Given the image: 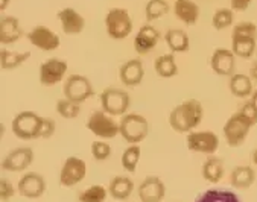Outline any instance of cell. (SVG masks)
I'll return each instance as SVG.
<instances>
[{
    "label": "cell",
    "instance_id": "obj_1",
    "mask_svg": "<svg viewBox=\"0 0 257 202\" xmlns=\"http://www.w3.org/2000/svg\"><path fill=\"white\" fill-rule=\"evenodd\" d=\"M204 119V108L198 99H186L169 114V125L175 132L186 134L193 131Z\"/></svg>",
    "mask_w": 257,
    "mask_h": 202
},
{
    "label": "cell",
    "instance_id": "obj_2",
    "mask_svg": "<svg viewBox=\"0 0 257 202\" xmlns=\"http://www.w3.org/2000/svg\"><path fill=\"white\" fill-rule=\"evenodd\" d=\"M257 47V26L252 22H240L234 25L231 32V50L237 58L249 60Z\"/></svg>",
    "mask_w": 257,
    "mask_h": 202
},
{
    "label": "cell",
    "instance_id": "obj_3",
    "mask_svg": "<svg viewBox=\"0 0 257 202\" xmlns=\"http://www.w3.org/2000/svg\"><path fill=\"white\" fill-rule=\"evenodd\" d=\"M252 126H254V123L251 122V119L242 110L231 114L230 119L225 122V125L222 128V134L225 137L227 144L231 146V147L240 146L246 140V137H248Z\"/></svg>",
    "mask_w": 257,
    "mask_h": 202
},
{
    "label": "cell",
    "instance_id": "obj_4",
    "mask_svg": "<svg viewBox=\"0 0 257 202\" xmlns=\"http://www.w3.org/2000/svg\"><path fill=\"white\" fill-rule=\"evenodd\" d=\"M43 119L37 113L32 111H22L19 113L11 123V129L14 135L20 140L29 141L41 138V129H43Z\"/></svg>",
    "mask_w": 257,
    "mask_h": 202
},
{
    "label": "cell",
    "instance_id": "obj_5",
    "mask_svg": "<svg viewBox=\"0 0 257 202\" xmlns=\"http://www.w3.org/2000/svg\"><path fill=\"white\" fill-rule=\"evenodd\" d=\"M119 128H120L119 134L130 144L142 143L149 134L148 119L137 113H126L125 116H122L119 122Z\"/></svg>",
    "mask_w": 257,
    "mask_h": 202
},
{
    "label": "cell",
    "instance_id": "obj_6",
    "mask_svg": "<svg viewBox=\"0 0 257 202\" xmlns=\"http://www.w3.org/2000/svg\"><path fill=\"white\" fill-rule=\"evenodd\" d=\"M100 108L110 116H125L130 110L131 99L128 91L123 88H116V87H108L99 96Z\"/></svg>",
    "mask_w": 257,
    "mask_h": 202
},
{
    "label": "cell",
    "instance_id": "obj_7",
    "mask_svg": "<svg viewBox=\"0 0 257 202\" xmlns=\"http://www.w3.org/2000/svg\"><path fill=\"white\" fill-rule=\"evenodd\" d=\"M85 126L93 135H96L100 140H111L120 132L119 123L113 119V116L105 113L102 108L90 114Z\"/></svg>",
    "mask_w": 257,
    "mask_h": 202
},
{
    "label": "cell",
    "instance_id": "obj_8",
    "mask_svg": "<svg viewBox=\"0 0 257 202\" xmlns=\"http://www.w3.org/2000/svg\"><path fill=\"white\" fill-rule=\"evenodd\" d=\"M105 29L110 38L125 40L133 32V19L125 8H111L105 16Z\"/></svg>",
    "mask_w": 257,
    "mask_h": 202
},
{
    "label": "cell",
    "instance_id": "obj_9",
    "mask_svg": "<svg viewBox=\"0 0 257 202\" xmlns=\"http://www.w3.org/2000/svg\"><path fill=\"white\" fill-rule=\"evenodd\" d=\"M63 93H64V97L73 100V102L84 104L85 100H88L94 94V90H93V85L87 76L69 75L64 79Z\"/></svg>",
    "mask_w": 257,
    "mask_h": 202
},
{
    "label": "cell",
    "instance_id": "obj_10",
    "mask_svg": "<svg viewBox=\"0 0 257 202\" xmlns=\"http://www.w3.org/2000/svg\"><path fill=\"white\" fill-rule=\"evenodd\" d=\"M186 144L192 152L213 155L219 149V137L213 131H190L187 132Z\"/></svg>",
    "mask_w": 257,
    "mask_h": 202
},
{
    "label": "cell",
    "instance_id": "obj_11",
    "mask_svg": "<svg viewBox=\"0 0 257 202\" xmlns=\"http://www.w3.org/2000/svg\"><path fill=\"white\" fill-rule=\"evenodd\" d=\"M69 66L64 60L60 58H49L46 60L38 70V79L40 84L44 87H52L61 82L67 75Z\"/></svg>",
    "mask_w": 257,
    "mask_h": 202
},
{
    "label": "cell",
    "instance_id": "obj_12",
    "mask_svg": "<svg viewBox=\"0 0 257 202\" xmlns=\"http://www.w3.org/2000/svg\"><path fill=\"white\" fill-rule=\"evenodd\" d=\"M26 37L34 47L43 50V52H52V50H57L61 44L60 37L44 25H37L28 32Z\"/></svg>",
    "mask_w": 257,
    "mask_h": 202
},
{
    "label": "cell",
    "instance_id": "obj_13",
    "mask_svg": "<svg viewBox=\"0 0 257 202\" xmlns=\"http://www.w3.org/2000/svg\"><path fill=\"white\" fill-rule=\"evenodd\" d=\"M87 175V164L84 160L78 157L66 158L61 170H60V184L63 187H75L79 184Z\"/></svg>",
    "mask_w": 257,
    "mask_h": 202
},
{
    "label": "cell",
    "instance_id": "obj_14",
    "mask_svg": "<svg viewBox=\"0 0 257 202\" xmlns=\"http://www.w3.org/2000/svg\"><path fill=\"white\" fill-rule=\"evenodd\" d=\"M47 188V184H46V179L43 175L37 173V172H28L25 173L19 184H17V190L19 193L23 196V197H28V199H38L44 194Z\"/></svg>",
    "mask_w": 257,
    "mask_h": 202
},
{
    "label": "cell",
    "instance_id": "obj_15",
    "mask_svg": "<svg viewBox=\"0 0 257 202\" xmlns=\"http://www.w3.org/2000/svg\"><path fill=\"white\" fill-rule=\"evenodd\" d=\"M34 150L32 147L23 146V147H17L4 158L2 161V169L8 170V172H23L26 170L32 161H34Z\"/></svg>",
    "mask_w": 257,
    "mask_h": 202
},
{
    "label": "cell",
    "instance_id": "obj_16",
    "mask_svg": "<svg viewBox=\"0 0 257 202\" xmlns=\"http://www.w3.org/2000/svg\"><path fill=\"white\" fill-rule=\"evenodd\" d=\"M236 55L231 49L218 47L210 57V67L219 76H233L236 69Z\"/></svg>",
    "mask_w": 257,
    "mask_h": 202
},
{
    "label": "cell",
    "instance_id": "obj_17",
    "mask_svg": "<svg viewBox=\"0 0 257 202\" xmlns=\"http://www.w3.org/2000/svg\"><path fill=\"white\" fill-rule=\"evenodd\" d=\"M159 40H160V32L156 28L152 25H143L136 34L133 46L137 55L143 57L152 52L154 47L159 44Z\"/></svg>",
    "mask_w": 257,
    "mask_h": 202
},
{
    "label": "cell",
    "instance_id": "obj_18",
    "mask_svg": "<svg viewBox=\"0 0 257 202\" xmlns=\"http://www.w3.org/2000/svg\"><path fill=\"white\" fill-rule=\"evenodd\" d=\"M142 202H162L166 194V185L159 176H146L137 188Z\"/></svg>",
    "mask_w": 257,
    "mask_h": 202
},
{
    "label": "cell",
    "instance_id": "obj_19",
    "mask_svg": "<svg viewBox=\"0 0 257 202\" xmlns=\"http://www.w3.org/2000/svg\"><path fill=\"white\" fill-rule=\"evenodd\" d=\"M145 78V67L140 58L125 61L119 69V79L125 87H137Z\"/></svg>",
    "mask_w": 257,
    "mask_h": 202
},
{
    "label": "cell",
    "instance_id": "obj_20",
    "mask_svg": "<svg viewBox=\"0 0 257 202\" xmlns=\"http://www.w3.org/2000/svg\"><path fill=\"white\" fill-rule=\"evenodd\" d=\"M58 20L66 35H78L85 29V19L75 8H63L58 13Z\"/></svg>",
    "mask_w": 257,
    "mask_h": 202
},
{
    "label": "cell",
    "instance_id": "obj_21",
    "mask_svg": "<svg viewBox=\"0 0 257 202\" xmlns=\"http://www.w3.org/2000/svg\"><path fill=\"white\" fill-rule=\"evenodd\" d=\"M23 37V29L20 20L14 16H8L0 20V43L10 46L17 43Z\"/></svg>",
    "mask_w": 257,
    "mask_h": 202
},
{
    "label": "cell",
    "instance_id": "obj_22",
    "mask_svg": "<svg viewBox=\"0 0 257 202\" xmlns=\"http://www.w3.org/2000/svg\"><path fill=\"white\" fill-rule=\"evenodd\" d=\"M174 14L181 23L193 26L199 19V7L195 2H192V0H175Z\"/></svg>",
    "mask_w": 257,
    "mask_h": 202
},
{
    "label": "cell",
    "instance_id": "obj_23",
    "mask_svg": "<svg viewBox=\"0 0 257 202\" xmlns=\"http://www.w3.org/2000/svg\"><path fill=\"white\" fill-rule=\"evenodd\" d=\"M134 191V181L128 176H114L108 184V193L116 200H126Z\"/></svg>",
    "mask_w": 257,
    "mask_h": 202
},
{
    "label": "cell",
    "instance_id": "obj_24",
    "mask_svg": "<svg viewBox=\"0 0 257 202\" xmlns=\"http://www.w3.org/2000/svg\"><path fill=\"white\" fill-rule=\"evenodd\" d=\"M165 40L172 54H184L190 47V38L183 29H169L165 35Z\"/></svg>",
    "mask_w": 257,
    "mask_h": 202
},
{
    "label": "cell",
    "instance_id": "obj_25",
    "mask_svg": "<svg viewBox=\"0 0 257 202\" xmlns=\"http://www.w3.org/2000/svg\"><path fill=\"white\" fill-rule=\"evenodd\" d=\"M255 181V172L251 166H237L230 173V182L239 190L249 188Z\"/></svg>",
    "mask_w": 257,
    "mask_h": 202
},
{
    "label": "cell",
    "instance_id": "obj_26",
    "mask_svg": "<svg viewBox=\"0 0 257 202\" xmlns=\"http://www.w3.org/2000/svg\"><path fill=\"white\" fill-rule=\"evenodd\" d=\"M224 161L222 158H218V157H210L204 161L202 167H201V173H202V178L207 181V182H212V184H216L222 179L224 176Z\"/></svg>",
    "mask_w": 257,
    "mask_h": 202
},
{
    "label": "cell",
    "instance_id": "obj_27",
    "mask_svg": "<svg viewBox=\"0 0 257 202\" xmlns=\"http://www.w3.org/2000/svg\"><path fill=\"white\" fill-rule=\"evenodd\" d=\"M31 58V52H16V50H0V67L2 70H14L23 66Z\"/></svg>",
    "mask_w": 257,
    "mask_h": 202
},
{
    "label": "cell",
    "instance_id": "obj_28",
    "mask_svg": "<svg viewBox=\"0 0 257 202\" xmlns=\"http://www.w3.org/2000/svg\"><path fill=\"white\" fill-rule=\"evenodd\" d=\"M230 91L236 97H249L252 94V79L245 73H234L228 82Z\"/></svg>",
    "mask_w": 257,
    "mask_h": 202
},
{
    "label": "cell",
    "instance_id": "obj_29",
    "mask_svg": "<svg viewBox=\"0 0 257 202\" xmlns=\"http://www.w3.org/2000/svg\"><path fill=\"white\" fill-rule=\"evenodd\" d=\"M154 69H156V73L160 78H165V79H171V78L177 76L178 66H177L175 55L174 54L160 55L156 61H154Z\"/></svg>",
    "mask_w": 257,
    "mask_h": 202
},
{
    "label": "cell",
    "instance_id": "obj_30",
    "mask_svg": "<svg viewBox=\"0 0 257 202\" xmlns=\"http://www.w3.org/2000/svg\"><path fill=\"white\" fill-rule=\"evenodd\" d=\"M193 202H242L239 196L231 190L224 188H210L198 194Z\"/></svg>",
    "mask_w": 257,
    "mask_h": 202
},
{
    "label": "cell",
    "instance_id": "obj_31",
    "mask_svg": "<svg viewBox=\"0 0 257 202\" xmlns=\"http://www.w3.org/2000/svg\"><path fill=\"white\" fill-rule=\"evenodd\" d=\"M140 157H142V147L137 146V144H131L128 146L125 150H123V154H122V167L130 172V173H134L136 169H137V164L140 161Z\"/></svg>",
    "mask_w": 257,
    "mask_h": 202
},
{
    "label": "cell",
    "instance_id": "obj_32",
    "mask_svg": "<svg viewBox=\"0 0 257 202\" xmlns=\"http://www.w3.org/2000/svg\"><path fill=\"white\" fill-rule=\"evenodd\" d=\"M169 13V4L166 0H148L145 7V16L148 22H156Z\"/></svg>",
    "mask_w": 257,
    "mask_h": 202
},
{
    "label": "cell",
    "instance_id": "obj_33",
    "mask_svg": "<svg viewBox=\"0 0 257 202\" xmlns=\"http://www.w3.org/2000/svg\"><path fill=\"white\" fill-rule=\"evenodd\" d=\"M108 194V188L100 184H93L79 194V202H105Z\"/></svg>",
    "mask_w": 257,
    "mask_h": 202
},
{
    "label": "cell",
    "instance_id": "obj_34",
    "mask_svg": "<svg viewBox=\"0 0 257 202\" xmlns=\"http://www.w3.org/2000/svg\"><path fill=\"white\" fill-rule=\"evenodd\" d=\"M234 23V11L231 8H219L212 17V26L216 31H224Z\"/></svg>",
    "mask_w": 257,
    "mask_h": 202
},
{
    "label": "cell",
    "instance_id": "obj_35",
    "mask_svg": "<svg viewBox=\"0 0 257 202\" xmlns=\"http://www.w3.org/2000/svg\"><path fill=\"white\" fill-rule=\"evenodd\" d=\"M57 113L63 117V119H76L81 113V104H76L73 100L67 99V97H63L57 102Z\"/></svg>",
    "mask_w": 257,
    "mask_h": 202
},
{
    "label": "cell",
    "instance_id": "obj_36",
    "mask_svg": "<svg viewBox=\"0 0 257 202\" xmlns=\"http://www.w3.org/2000/svg\"><path fill=\"white\" fill-rule=\"evenodd\" d=\"M111 146L107 143V140H96L91 143V155L97 161H105L111 157Z\"/></svg>",
    "mask_w": 257,
    "mask_h": 202
},
{
    "label": "cell",
    "instance_id": "obj_37",
    "mask_svg": "<svg viewBox=\"0 0 257 202\" xmlns=\"http://www.w3.org/2000/svg\"><path fill=\"white\" fill-rule=\"evenodd\" d=\"M14 194H16V188L11 184V181H8L5 178L0 179V197H2V200H8Z\"/></svg>",
    "mask_w": 257,
    "mask_h": 202
},
{
    "label": "cell",
    "instance_id": "obj_38",
    "mask_svg": "<svg viewBox=\"0 0 257 202\" xmlns=\"http://www.w3.org/2000/svg\"><path fill=\"white\" fill-rule=\"evenodd\" d=\"M57 131V125H55V120L50 119V117H44L43 119V129H41V138L47 140L50 138Z\"/></svg>",
    "mask_w": 257,
    "mask_h": 202
},
{
    "label": "cell",
    "instance_id": "obj_39",
    "mask_svg": "<svg viewBox=\"0 0 257 202\" xmlns=\"http://www.w3.org/2000/svg\"><path fill=\"white\" fill-rule=\"evenodd\" d=\"M252 4V0H230V8L233 11H245Z\"/></svg>",
    "mask_w": 257,
    "mask_h": 202
},
{
    "label": "cell",
    "instance_id": "obj_40",
    "mask_svg": "<svg viewBox=\"0 0 257 202\" xmlns=\"http://www.w3.org/2000/svg\"><path fill=\"white\" fill-rule=\"evenodd\" d=\"M249 78L252 81H257V61H254L249 67Z\"/></svg>",
    "mask_w": 257,
    "mask_h": 202
},
{
    "label": "cell",
    "instance_id": "obj_41",
    "mask_svg": "<svg viewBox=\"0 0 257 202\" xmlns=\"http://www.w3.org/2000/svg\"><path fill=\"white\" fill-rule=\"evenodd\" d=\"M10 2L11 0H0V11H5L10 7Z\"/></svg>",
    "mask_w": 257,
    "mask_h": 202
},
{
    "label": "cell",
    "instance_id": "obj_42",
    "mask_svg": "<svg viewBox=\"0 0 257 202\" xmlns=\"http://www.w3.org/2000/svg\"><path fill=\"white\" fill-rule=\"evenodd\" d=\"M249 102L255 107V110H257V90L255 91H252V94H251V99H249Z\"/></svg>",
    "mask_w": 257,
    "mask_h": 202
},
{
    "label": "cell",
    "instance_id": "obj_43",
    "mask_svg": "<svg viewBox=\"0 0 257 202\" xmlns=\"http://www.w3.org/2000/svg\"><path fill=\"white\" fill-rule=\"evenodd\" d=\"M251 160H252V163L257 166V147L252 150V154H251Z\"/></svg>",
    "mask_w": 257,
    "mask_h": 202
}]
</instances>
